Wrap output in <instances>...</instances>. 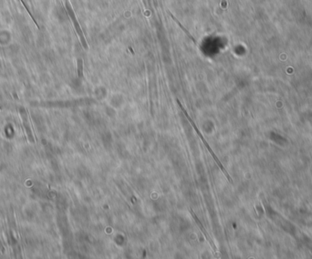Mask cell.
<instances>
[{
	"mask_svg": "<svg viewBox=\"0 0 312 259\" xmlns=\"http://www.w3.org/2000/svg\"><path fill=\"white\" fill-rule=\"evenodd\" d=\"M168 14H169V15L171 16V17H172V19H173V20H174L175 22H176V24H177L178 26H179V27H180V28H182V29H183V30H184V32L186 33V35H187V36H189V37H190V38H191V39H192V40L194 41V43H195V40H194V37H193V36H191V34H190V33H189V32H188V31L186 30V28L183 27V25L181 24V23H180L179 21H178V20H177V19H176V18H175V17H174V16H172V14H171L170 12H168Z\"/></svg>",
	"mask_w": 312,
	"mask_h": 259,
	"instance_id": "cell-5",
	"label": "cell"
},
{
	"mask_svg": "<svg viewBox=\"0 0 312 259\" xmlns=\"http://www.w3.org/2000/svg\"><path fill=\"white\" fill-rule=\"evenodd\" d=\"M19 1H20V2H21V3H22V5H23V6H24V7H25V8H26V9H27V12H28V14H29V16H30V17H31V18H32V19H33V21H34V22H35V24H36V26H37V28H39V27H38V23H37V21H36V19H35V18H34V16H32V14H31V12H30V10H29V8H28V6H27V5H26V3H25V2H24V0H19Z\"/></svg>",
	"mask_w": 312,
	"mask_h": 259,
	"instance_id": "cell-7",
	"label": "cell"
},
{
	"mask_svg": "<svg viewBox=\"0 0 312 259\" xmlns=\"http://www.w3.org/2000/svg\"><path fill=\"white\" fill-rule=\"evenodd\" d=\"M177 104H178V106H180V108H181V110H182V111H183V113H184V115H185V116H186V117H187V119H188V121H189V122H190V124H191V125H192V127H194V130H195V132H196V133H197V135H198V136H199V137H200V138H201V140H202V141H203V143H204V145H205V147H206V148H207V150H208V152H209V153H210V154H211V156H213V158H214V161H215V163H216V164H217V166H218V167H219V168H220V169H221V170H222V172H223V173H224V175H225V176H226V178H227V179H228V181H229V182H230V183H233V180H232V178H231V176H229V174H228V173H227V171H226V169H225V167H223V164H222V163H221V162H220V160H219V159H218V157H217V156H216V155H215V154H214V151H213V150H212V148H211V147H210V146H209V144H208V143H207V142H206V139H205V137H204V136H203V135H202V133H201V132H200V130H199V129H198V128H197V127H196V125H195V123H194V121H193V119H192V118H191V117H190V115H188V113H187V112H186V110H185V108H184V106H182V104H181V102H180V101H179V100H178V99H177Z\"/></svg>",
	"mask_w": 312,
	"mask_h": 259,
	"instance_id": "cell-1",
	"label": "cell"
},
{
	"mask_svg": "<svg viewBox=\"0 0 312 259\" xmlns=\"http://www.w3.org/2000/svg\"><path fill=\"white\" fill-rule=\"evenodd\" d=\"M190 212H191V214H192V216H193V217H194V221L196 222V224L198 225V226L200 227V228H201V230H202V232L204 233V234H205V237H206V238L208 240V242H209V244L211 245V246L213 247V249L214 250V251H216L217 250V248H216V246H214V242H213V240L211 239V237H209V234H208V233L206 232V230L205 229V227H204V226L202 225V223L201 222H200V220L198 219V217H196V215L194 214V212L192 210V209H190Z\"/></svg>",
	"mask_w": 312,
	"mask_h": 259,
	"instance_id": "cell-4",
	"label": "cell"
},
{
	"mask_svg": "<svg viewBox=\"0 0 312 259\" xmlns=\"http://www.w3.org/2000/svg\"><path fill=\"white\" fill-rule=\"evenodd\" d=\"M21 116H22V119H23V125H24V127L26 129V132H27V135H28V140L30 141L31 143H35L36 141L33 137V135H32V131H31V128H30V126H29V123H28V115H27V112L25 109H22L21 110Z\"/></svg>",
	"mask_w": 312,
	"mask_h": 259,
	"instance_id": "cell-3",
	"label": "cell"
},
{
	"mask_svg": "<svg viewBox=\"0 0 312 259\" xmlns=\"http://www.w3.org/2000/svg\"><path fill=\"white\" fill-rule=\"evenodd\" d=\"M78 77H83V61L82 59H78Z\"/></svg>",
	"mask_w": 312,
	"mask_h": 259,
	"instance_id": "cell-6",
	"label": "cell"
},
{
	"mask_svg": "<svg viewBox=\"0 0 312 259\" xmlns=\"http://www.w3.org/2000/svg\"><path fill=\"white\" fill-rule=\"evenodd\" d=\"M65 5H66L67 12H68V15L70 16V19H71V21H72V23H73L74 28H75L76 32L78 33V35H79V36H80V42H81V44H82V45H83V48H84L85 49H88V44H87V42H86L85 36H84V35H83V32H82V30H81V28H80V24H79V22H78L77 18H76V16H75V14H74V11H73L71 6L70 5L69 0H68V1H65Z\"/></svg>",
	"mask_w": 312,
	"mask_h": 259,
	"instance_id": "cell-2",
	"label": "cell"
}]
</instances>
